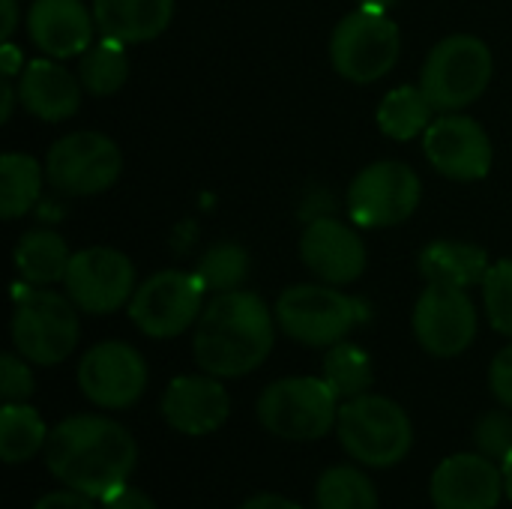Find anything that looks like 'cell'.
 Returning <instances> with one entry per match:
<instances>
[{
  "label": "cell",
  "mask_w": 512,
  "mask_h": 509,
  "mask_svg": "<svg viewBox=\"0 0 512 509\" xmlns=\"http://www.w3.org/2000/svg\"><path fill=\"white\" fill-rule=\"evenodd\" d=\"M48 471L69 489L102 501L126 486L138 465V444L120 423L96 414L66 417L45 441Z\"/></svg>",
  "instance_id": "6da1fadb"
},
{
  "label": "cell",
  "mask_w": 512,
  "mask_h": 509,
  "mask_svg": "<svg viewBox=\"0 0 512 509\" xmlns=\"http://www.w3.org/2000/svg\"><path fill=\"white\" fill-rule=\"evenodd\" d=\"M273 318L267 303L252 291L237 288L216 294L195 324V363L213 378H243L255 372L273 351Z\"/></svg>",
  "instance_id": "7a4b0ae2"
},
{
  "label": "cell",
  "mask_w": 512,
  "mask_h": 509,
  "mask_svg": "<svg viewBox=\"0 0 512 509\" xmlns=\"http://www.w3.org/2000/svg\"><path fill=\"white\" fill-rule=\"evenodd\" d=\"M339 441L351 459L366 468H393L408 459L414 447V426L408 411L375 393L345 399L336 420Z\"/></svg>",
  "instance_id": "3957f363"
},
{
  "label": "cell",
  "mask_w": 512,
  "mask_h": 509,
  "mask_svg": "<svg viewBox=\"0 0 512 509\" xmlns=\"http://www.w3.org/2000/svg\"><path fill=\"white\" fill-rule=\"evenodd\" d=\"M492 81V51L471 33L441 39L420 72V87L435 111H462L477 102Z\"/></svg>",
  "instance_id": "277c9868"
},
{
  "label": "cell",
  "mask_w": 512,
  "mask_h": 509,
  "mask_svg": "<svg viewBox=\"0 0 512 509\" xmlns=\"http://www.w3.org/2000/svg\"><path fill=\"white\" fill-rule=\"evenodd\" d=\"M336 402L324 378H282L261 393L258 420L282 441H318L336 429Z\"/></svg>",
  "instance_id": "5b68a950"
},
{
  "label": "cell",
  "mask_w": 512,
  "mask_h": 509,
  "mask_svg": "<svg viewBox=\"0 0 512 509\" xmlns=\"http://www.w3.org/2000/svg\"><path fill=\"white\" fill-rule=\"evenodd\" d=\"M399 48V24L381 9L360 6L357 12L345 15L333 30L330 60L342 78L354 84H372L396 66Z\"/></svg>",
  "instance_id": "8992f818"
},
{
  "label": "cell",
  "mask_w": 512,
  "mask_h": 509,
  "mask_svg": "<svg viewBox=\"0 0 512 509\" xmlns=\"http://www.w3.org/2000/svg\"><path fill=\"white\" fill-rule=\"evenodd\" d=\"M75 303L54 291H24L12 315V345L36 366L63 363L78 345V315Z\"/></svg>",
  "instance_id": "52a82bcc"
},
{
  "label": "cell",
  "mask_w": 512,
  "mask_h": 509,
  "mask_svg": "<svg viewBox=\"0 0 512 509\" xmlns=\"http://www.w3.org/2000/svg\"><path fill=\"white\" fill-rule=\"evenodd\" d=\"M360 306L336 285H294L276 300V324L309 348H333L357 327Z\"/></svg>",
  "instance_id": "ba28073f"
},
{
  "label": "cell",
  "mask_w": 512,
  "mask_h": 509,
  "mask_svg": "<svg viewBox=\"0 0 512 509\" xmlns=\"http://www.w3.org/2000/svg\"><path fill=\"white\" fill-rule=\"evenodd\" d=\"M123 171L120 147L102 132H72L57 138L45 156V180L60 195H99L117 183Z\"/></svg>",
  "instance_id": "9c48e42d"
},
{
  "label": "cell",
  "mask_w": 512,
  "mask_h": 509,
  "mask_svg": "<svg viewBox=\"0 0 512 509\" xmlns=\"http://www.w3.org/2000/svg\"><path fill=\"white\" fill-rule=\"evenodd\" d=\"M204 294L207 288L195 273L159 270L135 288L129 300V318L150 339H174L198 324L204 312Z\"/></svg>",
  "instance_id": "30bf717a"
},
{
  "label": "cell",
  "mask_w": 512,
  "mask_h": 509,
  "mask_svg": "<svg viewBox=\"0 0 512 509\" xmlns=\"http://www.w3.org/2000/svg\"><path fill=\"white\" fill-rule=\"evenodd\" d=\"M423 195L417 171L405 162L384 159L366 165L348 189V213L360 228H393L414 216Z\"/></svg>",
  "instance_id": "8fae6325"
},
{
  "label": "cell",
  "mask_w": 512,
  "mask_h": 509,
  "mask_svg": "<svg viewBox=\"0 0 512 509\" xmlns=\"http://www.w3.org/2000/svg\"><path fill=\"white\" fill-rule=\"evenodd\" d=\"M66 297L87 315H111L126 306L135 294L132 261L111 246H90L72 252L69 270L63 276Z\"/></svg>",
  "instance_id": "7c38bea8"
},
{
  "label": "cell",
  "mask_w": 512,
  "mask_h": 509,
  "mask_svg": "<svg viewBox=\"0 0 512 509\" xmlns=\"http://www.w3.org/2000/svg\"><path fill=\"white\" fill-rule=\"evenodd\" d=\"M78 387L96 408H132L147 390V363L126 342H99L78 363Z\"/></svg>",
  "instance_id": "4fadbf2b"
},
{
  "label": "cell",
  "mask_w": 512,
  "mask_h": 509,
  "mask_svg": "<svg viewBox=\"0 0 512 509\" xmlns=\"http://www.w3.org/2000/svg\"><path fill=\"white\" fill-rule=\"evenodd\" d=\"M414 336L432 357H459L477 339V306L465 288L426 285L414 306Z\"/></svg>",
  "instance_id": "5bb4252c"
},
{
  "label": "cell",
  "mask_w": 512,
  "mask_h": 509,
  "mask_svg": "<svg viewBox=\"0 0 512 509\" xmlns=\"http://www.w3.org/2000/svg\"><path fill=\"white\" fill-rule=\"evenodd\" d=\"M423 153L450 180H483L492 171V141L486 129L459 111H447L423 132Z\"/></svg>",
  "instance_id": "9a60e30c"
},
{
  "label": "cell",
  "mask_w": 512,
  "mask_h": 509,
  "mask_svg": "<svg viewBox=\"0 0 512 509\" xmlns=\"http://www.w3.org/2000/svg\"><path fill=\"white\" fill-rule=\"evenodd\" d=\"M435 509H495L504 489V471L483 453H459L444 459L429 483Z\"/></svg>",
  "instance_id": "2e32d148"
},
{
  "label": "cell",
  "mask_w": 512,
  "mask_h": 509,
  "mask_svg": "<svg viewBox=\"0 0 512 509\" xmlns=\"http://www.w3.org/2000/svg\"><path fill=\"white\" fill-rule=\"evenodd\" d=\"M231 399L228 390L213 375H180L168 384L162 396L165 423L189 438L210 435L228 423Z\"/></svg>",
  "instance_id": "e0dca14e"
},
{
  "label": "cell",
  "mask_w": 512,
  "mask_h": 509,
  "mask_svg": "<svg viewBox=\"0 0 512 509\" xmlns=\"http://www.w3.org/2000/svg\"><path fill=\"white\" fill-rule=\"evenodd\" d=\"M303 264L327 285H351L366 270V246L354 228L321 216L306 225L300 237Z\"/></svg>",
  "instance_id": "ac0fdd59"
},
{
  "label": "cell",
  "mask_w": 512,
  "mask_h": 509,
  "mask_svg": "<svg viewBox=\"0 0 512 509\" xmlns=\"http://www.w3.org/2000/svg\"><path fill=\"white\" fill-rule=\"evenodd\" d=\"M93 9L81 0H33L27 12V33L39 51L54 60L84 54L93 45Z\"/></svg>",
  "instance_id": "d6986e66"
},
{
  "label": "cell",
  "mask_w": 512,
  "mask_h": 509,
  "mask_svg": "<svg viewBox=\"0 0 512 509\" xmlns=\"http://www.w3.org/2000/svg\"><path fill=\"white\" fill-rule=\"evenodd\" d=\"M18 102L33 117L60 123L81 105V78H75L54 57H36L18 75Z\"/></svg>",
  "instance_id": "ffe728a7"
},
{
  "label": "cell",
  "mask_w": 512,
  "mask_h": 509,
  "mask_svg": "<svg viewBox=\"0 0 512 509\" xmlns=\"http://www.w3.org/2000/svg\"><path fill=\"white\" fill-rule=\"evenodd\" d=\"M93 18L102 36L120 42H150L174 18V0H93Z\"/></svg>",
  "instance_id": "44dd1931"
},
{
  "label": "cell",
  "mask_w": 512,
  "mask_h": 509,
  "mask_svg": "<svg viewBox=\"0 0 512 509\" xmlns=\"http://www.w3.org/2000/svg\"><path fill=\"white\" fill-rule=\"evenodd\" d=\"M420 276L426 285H447V288H474L483 285L492 261L489 252L474 243L456 240H435L420 252Z\"/></svg>",
  "instance_id": "7402d4cb"
},
{
  "label": "cell",
  "mask_w": 512,
  "mask_h": 509,
  "mask_svg": "<svg viewBox=\"0 0 512 509\" xmlns=\"http://www.w3.org/2000/svg\"><path fill=\"white\" fill-rule=\"evenodd\" d=\"M72 252L66 246V240L57 231L48 228H33L27 231L18 246H15V267L18 276L36 288L63 282L66 270H69Z\"/></svg>",
  "instance_id": "603a6c76"
},
{
  "label": "cell",
  "mask_w": 512,
  "mask_h": 509,
  "mask_svg": "<svg viewBox=\"0 0 512 509\" xmlns=\"http://www.w3.org/2000/svg\"><path fill=\"white\" fill-rule=\"evenodd\" d=\"M432 111L435 105L429 102L423 87L402 84V87H393L378 105V126L393 141H411L429 129Z\"/></svg>",
  "instance_id": "cb8c5ba5"
},
{
  "label": "cell",
  "mask_w": 512,
  "mask_h": 509,
  "mask_svg": "<svg viewBox=\"0 0 512 509\" xmlns=\"http://www.w3.org/2000/svg\"><path fill=\"white\" fill-rule=\"evenodd\" d=\"M48 426L27 402H6L0 411V459L18 465L45 450Z\"/></svg>",
  "instance_id": "d4e9b609"
},
{
  "label": "cell",
  "mask_w": 512,
  "mask_h": 509,
  "mask_svg": "<svg viewBox=\"0 0 512 509\" xmlns=\"http://www.w3.org/2000/svg\"><path fill=\"white\" fill-rule=\"evenodd\" d=\"M45 165L24 153L0 156V216L18 219L24 216L42 195Z\"/></svg>",
  "instance_id": "484cf974"
},
{
  "label": "cell",
  "mask_w": 512,
  "mask_h": 509,
  "mask_svg": "<svg viewBox=\"0 0 512 509\" xmlns=\"http://www.w3.org/2000/svg\"><path fill=\"white\" fill-rule=\"evenodd\" d=\"M126 42L114 36H102L93 42L78 63V78L81 87L93 96H111L126 84L129 75V60H126Z\"/></svg>",
  "instance_id": "4316f807"
},
{
  "label": "cell",
  "mask_w": 512,
  "mask_h": 509,
  "mask_svg": "<svg viewBox=\"0 0 512 509\" xmlns=\"http://www.w3.org/2000/svg\"><path fill=\"white\" fill-rule=\"evenodd\" d=\"M318 509H381L375 483L351 465L327 468L315 486Z\"/></svg>",
  "instance_id": "83f0119b"
},
{
  "label": "cell",
  "mask_w": 512,
  "mask_h": 509,
  "mask_svg": "<svg viewBox=\"0 0 512 509\" xmlns=\"http://www.w3.org/2000/svg\"><path fill=\"white\" fill-rule=\"evenodd\" d=\"M321 378L330 384V390L339 399H354V396L369 393V387L375 384V366L360 345L339 342L327 351Z\"/></svg>",
  "instance_id": "f1b7e54d"
},
{
  "label": "cell",
  "mask_w": 512,
  "mask_h": 509,
  "mask_svg": "<svg viewBox=\"0 0 512 509\" xmlns=\"http://www.w3.org/2000/svg\"><path fill=\"white\" fill-rule=\"evenodd\" d=\"M195 276L204 282L207 291H237L249 276V255L237 243H219L207 249V255L198 261Z\"/></svg>",
  "instance_id": "f546056e"
},
{
  "label": "cell",
  "mask_w": 512,
  "mask_h": 509,
  "mask_svg": "<svg viewBox=\"0 0 512 509\" xmlns=\"http://www.w3.org/2000/svg\"><path fill=\"white\" fill-rule=\"evenodd\" d=\"M483 306L489 324L512 339V258H504L489 267L483 279Z\"/></svg>",
  "instance_id": "4dcf8cb0"
},
{
  "label": "cell",
  "mask_w": 512,
  "mask_h": 509,
  "mask_svg": "<svg viewBox=\"0 0 512 509\" xmlns=\"http://www.w3.org/2000/svg\"><path fill=\"white\" fill-rule=\"evenodd\" d=\"M474 447L495 465L512 459V411H489L474 426Z\"/></svg>",
  "instance_id": "1f68e13d"
},
{
  "label": "cell",
  "mask_w": 512,
  "mask_h": 509,
  "mask_svg": "<svg viewBox=\"0 0 512 509\" xmlns=\"http://www.w3.org/2000/svg\"><path fill=\"white\" fill-rule=\"evenodd\" d=\"M33 372L27 360L18 354H3L0 360V393L6 402H27L33 396Z\"/></svg>",
  "instance_id": "d6a6232c"
},
{
  "label": "cell",
  "mask_w": 512,
  "mask_h": 509,
  "mask_svg": "<svg viewBox=\"0 0 512 509\" xmlns=\"http://www.w3.org/2000/svg\"><path fill=\"white\" fill-rule=\"evenodd\" d=\"M489 387L495 399L512 411V345H507L489 366Z\"/></svg>",
  "instance_id": "836d02e7"
},
{
  "label": "cell",
  "mask_w": 512,
  "mask_h": 509,
  "mask_svg": "<svg viewBox=\"0 0 512 509\" xmlns=\"http://www.w3.org/2000/svg\"><path fill=\"white\" fill-rule=\"evenodd\" d=\"M33 509H96L93 507V498H87V495H81V492H75V489H63V492H48V495H42Z\"/></svg>",
  "instance_id": "e575fe53"
},
{
  "label": "cell",
  "mask_w": 512,
  "mask_h": 509,
  "mask_svg": "<svg viewBox=\"0 0 512 509\" xmlns=\"http://www.w3.org/2000/svg\"><path fill=\"white\" fill-rule=\"evenodd\" d=\"M102 509H156V504L141 489L120 486L117 492H111V495L102 498Z\"/></svg>",
  "instance_id": "d590c367"
},
{
  "label": "cell",
  "mask_w": 512,
  "mask_h": 509,
  "mask_svg": "<svg viewBox=\"0 0 512 509\" xmlns=\"http://www.w3.org/2000/svg\"><path fill=\"white\" fill-rule=\"evenodd\" d=\"M0 66H3V78H15L24 69V54L12 39H6L3 48H0Z\"/></svg>",
  "instance_id": "8d00e7d4"
},
{
  "label": "cell",
  "mask_w": 512,
  "mask_h": 509,
  "mask_svg": "<svg viewBox=\"0 0 512 509\" xmlns=\"http://www.w3.org/2000/svg\"><path fill=\"white\" fill-rule=\"evenodd\" d=\"M240 509H303L300 504L282 498V495H273V492H264V495H252L246 504H240Z\"/></svg>",
  "instance_id": "74e56055"
},
{
  "label": "cell",
  "mask_w": 512,
  "mask_h": 509,
  "mask_svg": "<svg viewBox=\"0 0 512 509\" xmlns=\"http://www.w3.org/2000/svg\"><path fill=\"white\" fill-rule=\"evenodd\" d=\"M0 6H3V27H0V36H3V42H6V39H12V33H15V27H18V0H0Z\"/></svg>",
  "instance_id": "f35d334b"
},
{
  "label": "cell",
  "mask_w": 512,
  "mask_h": 509,
  "mask_svg": "<svg viewBox=\"0 0 512 509\" xmlns=\"http://www.w3.org/2000/svg\"><path fill=\"white\" fill-rule=\"evenodd\" d=\"M15 96H18V87H12V78H3V111H0V117H3V120H9V117H12Z\"/></svg>",
  "instance_id": "ab89813d"
},
{
  "label": "cell",
  "mask_w": 512,
  "mask_h": 509,
  "mask_svg": "<svg viewBox=\"0 0 512 509\" xmlns=\"http://www.w3.org/2000/svg\"><path fill=\"white\" fill-rule=\"evenodd\" d=\"M399 0H360V6H366V9H381V12H387L390 6H396Z\"/></svg>",
  "instance_id": "60d3db41"
},
{
  "label": "cell",
  "mask_w": 512,
  "mask_h": 509,
  "mask_svg": "<svg viewBox=\"0 0 512 509\" xmlns=\"http://www.w3.org/2000/svg\"><path fill=\"white\" fill-rule=\"evenodd\" d=\"M501 471H504V489H507V498L512 501V459L504 465V468H501Z\"/></svg>",
  "instance_id": "b9f144b4"
}]
</instances>
